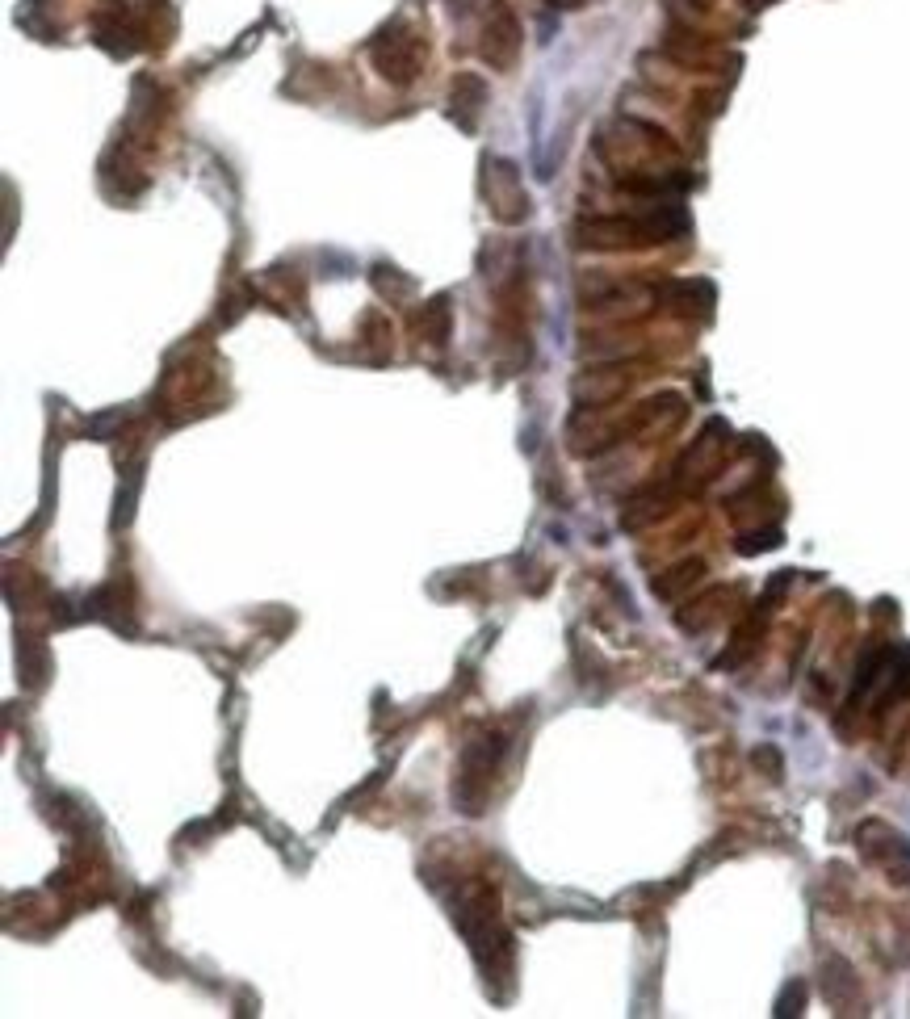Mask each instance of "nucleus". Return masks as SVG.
<instances>
[{
    "mask_svg": "<svg viewBox=\"0 0 910 1019\" xmlns=\"http://www.w3.org/2000/svg\"><path fill=\"white\" fill-rule=\"evenodd\" d=\"M822 969L831 973V978H822V990H827V999L835 1007H848L852 999H860V982H856L852 965L843 961V957H827V965H822Z\"/></svg>",
    "mask_w": 910,
    "mask_h": 1019,
    "instance_id": "1",
    "label": "nucleus"
},
{
    "mask_svg": "<svg viewBox=\"0 0 910 1019\" xmlns=\"http://www.w3.org/2000/svg\"><path fill=\"white\" fill-rule=\"evenodd\" d=\"M801 1007H806V986H801V982L793 978V982H785V990L776 994V1007H772V1015L789 1019V1015H801Z\"/></svg>",
    "mask_w": 910,
    "mask_h": 1019,
    "instance_id": "2",
    "label": "nucleus"
},
{
    "mask_svg": "<svg viewBox=\"0 0 910 1019\" xmlns=\"http://www.w3.org/2000/svg\"><path fill=\"white\" fill-rule=\"evenodd\" d=\"M780 546V533L772 529V533H755V537H743L739 541V550L743 554H755V550H776Z\"/></svg>",
    "mask_w": 910,
    "mask_h": 1019,
    "instance_id": "3",
    "label": "nucleus"
}]
</instances>
